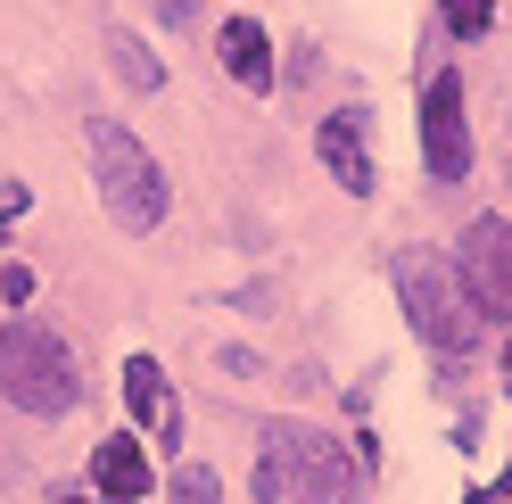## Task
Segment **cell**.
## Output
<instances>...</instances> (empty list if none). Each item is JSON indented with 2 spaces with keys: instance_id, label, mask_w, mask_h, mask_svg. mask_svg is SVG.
I'll list each match as a JSON object with an SVG mask.
<instances>
[{
  "instance_id": "cell-11",
  "label": "cell",
  "mask_w": 512,
  "mask_h": 504,
  "mask_svg": "<svg viewBox=\"0 0 512 504\" xmlns=\"http://www.w3.org/2000/svg\"><path fill=\"white\" fill-rule=\"evenodd\" d=\"M108 67H116L124 83H133V91H157V83H166V67H157V58H149L133 34H116V42H108Z\"/></svg>"
},
{
  "instance_id": "cell-15",
  "label": "cell",
  "mask_w": 512,
  "mask_h": 504,
  "mask_svg": "<svg viewBox=\"0 0 512 504\" xmlns=\"http://www.w3.org/2000/svg\"><path fill=\"white\" fill-rule=\"evenodd\" d=\"M75 504H108V496H75Z\"/></svg>"
},
{
  "instance_id": "cell-4",
  "label": "cell",
  "mask_w": 512,
  "mask_h": 504,
  "mask_svg": "<svg viewBox=\"0 0 512 504\" xmlns=\"http://www.w3.org/2000/svg\"><path fill=\"white\" fill-rule=\"evenodd\" d=\"M0 397L17 405V414H75V397H83V372L67 356V339L42 331V323H9L0 331Z\"/></svg>"
},
{
  "instance_id": "cell-14",
  "label": "cell",
  "mask_w": 512,
  "mask_h": 504,
  "mask_svg": "<svg viewBox=\"0 0 512 504\" xmlns=\"http://www.w3.org/2000/svg\"><path fill=\"white\" fill-rule=\"evenodd\" d=\"M0 298H9V306H25V298H34V273H25V265H9V273H0Z\"/></svg>"
},
{
  "instance_id": "cell-7",
  "label": "cell",
  "mask_w": 512,
  "mask_h": 504,
  "mask_svg": "<svg viewBox=\"0 0 512 504\" xmlns=\"http://www.w3.org/2000/svg\"><path fill=\"white\" fill-rule=\"evenodd\" d=\"M314 157H323V174L339 182L347 199H372V116L364 108H339V116H323L314 124Z\"/></svg>"
},
{
  "instance_id": "cell-1",
  "label": "cell",
  "mask_w": 512,
  "mask_h": 504,
  "mask_svg": "<svg viewBox=\"0 0 512 504\" xmlns=\"http://www.w3.org/2000/svg\"><path fill=\"white\" fill-rule=\"evenodd\" d=\"M256 480H265L273 504H364V463L331 430H306V422L265 430V471Z\"/></svg>"
},
{
  "instance_id": "cell-13",
  "label": "cell",
  "mask_w": 512,
  "mask_h": 504,
  "mask_svg": "<svg viewBox=\"0 0 512 504\" xmlns=\"http://www.w3.org/2000/svg\"><path fill=\"white\" fill-rule=\"evenodd\" d=\"M166 504H223V488H215V471H207V463H182V471H174V488H166Z\"/></svg>"
},
{
  "instance_id": "cell-12",
  "label": "cell",
  "mask_w": 512,
  "mask_h": 504,
  "mask_svg": "<svg viewBox=\"0 0 512 504\" xmlns=\"http://www.w3.org/2000/svg\"><path fill=\"white\" fill-rule=\"evenodd\" d=\"M438 17L455 25V42H479L496 25V0H438Z\"/></svg>"
},
{
  "instance_id": "cell-5",
  "label": "cell",
  "mask_w": 512,
  "mask_h": 504,
  "mask_svg": "<svg viewBox=\"0 0 512 504\" xmlns=\"http://www.w3.org/2000/svg\"><path fill=\"white\" fill-rule=\"evenodd\" d=\"M455 273H463V290H471V306H479V323H512V224H504V215L463 224Z\"/></svg>"
},
{
  "instance_id": "cell-16",
  "label": "cell",
  "mask_w": 512,
  "mask_h": 504,
  "mask_svg": "<svg viewBox=\"0 0 512 504\" xmlns=\"http://www.w3.org/2000/svg\"><path fill=\"white\" fill-rule=\"evenodd\" d=\"M504 381H512V348H504Z\"/></svg>"
},
{
  "instance_id": "cell-10",
  "label": "cell",
  "mask_w": 512,
  "mask_h": 504,
  "mask_svg": "<svg viewBox=\"0 0 512 504\" xmlns=\"http://www.w3.org/2000/svg\"><path fill=\"white\" fill-rule=\"evenodd\" d=\"M91 480H100L108 504H141V496H149V455H141V438H100Z\"/></svg>"
},
{
  "instance_id": "cell-6",
  "label": "cell",
  "mask_w": 512,
  "mask_h": 504,
  "mask_svg": "<svg viewBox=\"0 0 512 504\" xmlns=\"http://www.w3.org/2000/svg\"><path fill=\"white\" fill-rule=\"evenodd\" d=\"M422 157H430V182H471V116L455 75H430L422 91Z\"/></svg>"
},
{
  "instance_id": "cell-9",
  "label": "cell",
  "mask_w": 512,
  "mask_h": 504,
  "mask_svg": "<svg viewBox=\"0 0 512 504\" xmlns=\"http://www.w3.org/2000/svg\"><path fill=\"white\" fill-rule=\"evenodd\" d=\"M124 405H133V422L149 438H174V389L157 372V356H124Z\"/></svg>"
},
{
  "instance_id": "cell-3",
  "label": "cell",
  "mask_w": 512,
  "mask_h": 504,
  "mask_svg": "<svg viewBox=\"0 0 512 504\" xmlns=\"http://www.w3.org/2000/svg\"><path fill=\"white\" fill-rule=\"evenodd\" d=\"M91 182H100V207H108V224L124 232H157L166 224V174H157V157L124 133L116 116H91Z\"/></svg>"
},
{
  "instance_id": "cell-8",
  "label": "cell",
  "mask_w": 512,
  "mask_h": 504,
  "mask_svg": "<svg viewBox=\"0 0 512 504\" xmlns=\"http://www.w3.org/2000/svg\"><path fill=\"white\" fill-rule=\"evenodd\" d=\"M223 75L240 91H273V34L256 17H232L223 25Z\"/></svg>"
},
{
  "instance_id": "cell-2",
  "label": "cell",
  "mask_w": 512,
  "mask_h": 504,
  "mask_svg": "<svg viewBox=\"0 0 512 504\" xmlns=\"http://www.w3.org/2000/svg\"><path fill=\"white\" fill-rule=\"evenodd\" d=\"M389 281H397V298H405V323L422 331L438 356H471L479 306H471V290H463L455 257H438V248H397V257H389Z\"/></svg>"
}]
</instances>
